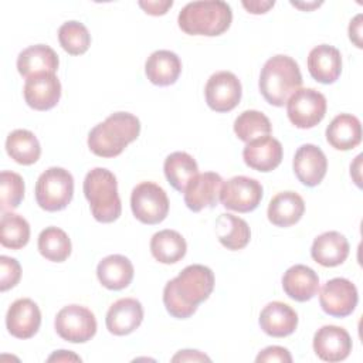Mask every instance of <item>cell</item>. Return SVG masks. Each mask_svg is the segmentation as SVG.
I'll return each instance as SVG.
<instances>
[{"label":"cell","instance_id":"cell-1","mask_svg":"<svg viewBox=\"0 0 363 363\" xmlns=\"http://www.w3.org/2000/svg\"><path fill=\"white\" fill-rule=\"evenodd\" d=\"M214 282V274L208 267L201 264L187 265L164 285L163 303L166 311L177 319L190 318L197 306L208 299Z\"/></svg>","mask_w":363,"mask_h":363},{"label":"cell","instance_id":"cell-2","mask_svg":"<svg viewBox=\"0 0 363 363\" xmlns=\"http://www.w3.org/2000/svg\"><path fill=\"white\" fill-rule=\"evenodd\" d=\"M140 133V121L129 112H115L88 133V147L99 157L119 156Z\"/></svg>","mask_w":363,"mask_h":363},{"label":"cell","instance_id":"cell-3","mask_svg":"<svg viewBox=\"0 0 363 363\" xmlns=\"http://www.w3.org/2000/svg\"><path fill=\"white\" fill-rule=\"evenodd\" d=\"M302 85L298 62L288 55H274L262 67L259 74V92L274 106H284L291 95Z\"/></svg>","mask_w":363,"mask_h":363},{"label":"cell","instance_id":"cell-4","mask_svg":"<svg viewBox=\"0 0 363 363\" xmlns=\"http://www.w3.org/2000/svg\"><path fill=\"white\" fill-rule=\"evenodd\" d=\"M233 21L230 4L221 0L187 3L179 13L177 23L182 31L190 35L216 37L225 33Z\"/></svg>","mask_w":363,"mask_h":363},{"label":"cell","instance_id":"cell-5","mask_svg":"<svg viewBox=\"0 0 363 363\" xmlns=\"http://www.w3.org/2000/svg\"><path fill=\"white\" fill-rule=\"evenodd\" d=\"M84 194L94 218L99 223H113L122 211L115 174L105 167L89 170L84 179Z\"/></svg>","mask_w":363,"mask_h":363},{"label":"cell","instance_id":"cell-6","mask_svg":"<svg viewBox=\"0 0 363 363\" xmlns=\"http://www.w3.org/2000/svg\"><path fill=\"white\" fill-rule=\"evenodd\" d=\"M74 196V177L62 167H48L35 183L37 204L45 211L64 210Z\"/></svg>","mask_w":363,"mask_h":363},{"label":"cell","instance_id":"cell-7","mask_svg":"<svg viewBox=\"0 0 363 363\" xmlns=\"http://www.w3.org/2000/svg\"><path fill=\"white\" fill-rule=\"evenodd\" d=\"M130 208L136 220L143 224H159L169 213L166 191L153 182L139 183L130 194Z\"/></svg>","mask_w":363,"mask_h":363},{"label":"cell","instance_id":"cell-8","mask_svg":"<svg viewBox=\"0 0 363 363\" xmlns=\"http://www.w3.org/2000/svg\"><path fill=\"white\" fill-rule=\"evenodd\" d=\"M286 113L299 129L316 126L326 113V98L313 88H299L286 102Z\"/></svg>","mask_w":363,"mask_h":363},{"label":"cell","instance_id":"cell-9","mask_svg":"<svg viewBox=\"0 0 363 363\" xmlns=\"http://www.w3.org/2000/svg\"><path fill=\"white\" fill-rule=\"evenodd\" d=\"M55 330L58 336L71 343H85L96 333L95 315L85 306H64L55 316Z\"/></svg>","mask_w":363,"mask_h":363},{"label":"cell","instance_id":"cell-10","mask_svg":"<svg viewBox=\"0 0 363 363\" xmlns=\"http://www.w3.org/2000/svg\"><path fill=\"white\" fill-rule=\"evenodd\" d=\"M262 186L258 180L247 176H234L221 186L220 201L227 210L250 213L262 200Z\"/></svg>","mask_w":363,"mask_h":363},{"label":"cell","instance_id":"cell-11","mask_svg":"<svg viewBox=\"0 0 363 363\" xmlns=\"http://www.w3.org/2000/svg\"><path fill=\"white\" fill-rule=\"evenodd\" d=\"M357 288L346 278H332L326 281L319 294L320 308L333 318L349 316L357 306Z\"/></svg>","mask_w":363,"mask_h":363},{"label":"cell","instance_id":"cell-12","mask_svg":"<svg viewBox=\"0 0 363 363\" xmlns=\"http://www.w3.org/2000/svg\"><path fill=\"white\" fill-rule=\"evenodd\" d=\"M241 82L230 71L213 74L206 84L204 95L210 109L216 112H230L241 101Z\"/></svg>","mask_w":363,"mask_h":363},{"label":"cell","instance_id":"cell-13","mask_svg":"<svg viewBox=\"0 0 363 363\" xmlns=\"http://www.w3.org/2000/svg\"><path fill=\"white\" fill-rule=\"evenodd\" d=\"M24 99L35 111H48L54 108L61 98V82L52 72L35 74L26 79Z\"/></svg>","mask_w":363,"mask_h":363},{"label":"cell","instance_id":"cell-14","mask_svg":"<svg viewBox=\"0 0 363 363\" xmlns=\"http://www.w3.org/2000/svg\"><path fill=\"white\" fill-rule=\"evenodd\" d=\"M221 186L223 179L218 173L206 172L194 176L183 191L186 206L194 213L216 207L220 200Z\"/></svg>","mask_w":363,"mask_h":363},{"label":"cell","instance_id":"cell-15","mask_svg":"<svg viewBox=\"0 0 363 363\" xmlns=\"http://www.w3.org/2000/svg\"><path fill=\"white\" fill-rule=\"evenodd\" d=\"M41 325V312L38 305L30 298L14 301L6 315V326L11 336L17 339L33 337Z\"/></svg>","mask_w":363,"mask_h":363},{"label":"cell","instance_id":"cell-16","mask_svg":"<svg viewBox=\"0 0 363 363\" xmlns=\"http://www.w3.org/2000/svg\"><path fill=\"white\" fill-rule=\"evenodd\" d=\"M313 350L325 362H342L352 352V337L340 326L325 325L313 336Z\"/></svg>","mask_w":363,"mask_h":363},{"label":"cell","instance_id":"cell-17","mask_svg":"<svg viewBox=\"0 0 363 363\" xmlns=\"http://www.w3.org/2000/svg\"><path fill=\"white\" fill-rule=\"evenodd\" d=\"M292 166L295 176L303 186L315 187L326 174L328 159L320 147L312 143H305L295 152Z\"/></svg>","mask_w":363,"mask_h":363},{"label":"cell","instance_id":"cell-18","mask_svg":"<svg viewBox=\"0 0 363 363\" xmlns=\"http://www.w3.org/2000/svg\"><path fill=\"white\" fill-rule=\"evenodd\" d=\"M282 156L284 149L281 142L269 135L248 142L242 150L244 163L262 173L277 169L282 162Z\"/></svg>","mask_w":363,"mask_h":363},{"label":"cell","instance_id":"cell-19","mask_svg":"<svg viewBox=\"0 0 363 363\" xmlns=\"http://www.w3.org/2000/svg\"><path fill=\"white\" fill-rule=\"evenodd\" d=\"M143 320V306L135 298H121L106 312V329L116 336H125L136 330Z\"/></svg>","mask_w":363,"mask_h":363},{"label":"cell","instance_id":"cell-20","mask_svg":"<svg viewBox=\"0 0 363 363\" xmlns=\"http://www.w3.org/2000/svg\"><path fill=\"white\" fill-rule=\"evenodd\" d=\"M308 71L320 84H333L342 72L340 51L329 44H320L311 50L308 55Z\"/></svg>","mask_w":363,"mask_h":363},{"label":"cell","instance_id":"cell-21","mask_svg":"<svg viewBox=\"0 0 363 363\" xmlns=\"http://www.w3.org/2000/svg\"><path fill=\"white\" fill-rule=\"evenodd\" d=\"M258 322L268 336L285 337L295 332L298 326V313L289 305L274 301L264 306Z\"/></svg>","mask_w":363,"mask_h":363},{"label":"cell","instance_id":"cell-22","mask_svg":"<svg viewBox=\"0 0 363 363\" xmlns=\"http://www.w3.org/2000/svg\"><path fill=\"white\" fill-rule=\"evenodd\" d=\"M284 292L296 302H306L312 299L319 291L318 274L302 264L292 265L282 277Z\"/></svg>","mask_w":363,"mask_h":363},{"label":"cell","instance_id":"cell-23","mask_svg":"<svg viewBox=\"0 0 363 363\" xmlns=\"http://www.w3.org/2000/svg\"><path fill=\"white\" fill-rule=\"evenodd\" d=\"M311 255L322 267H337L349 255V242L339 231H326L313 240Z\"/></svg>","mask_w":363,"mask_h":363},{"label":"cell","instance_id":"cell-24","mask_svg":"<svg viewBox=\"0 0 363 363\" xmlns=\"http://www.w3.org/2000/svg\"><path fill=\"white\" fill-rule=\"evenodd\" d=\"M58 55L57 52L45 45L35 44L24 48L17 57V69L26 79L41 72H52L58 69Z\"/></svg>","mask_w":363,"mask_h":363},{"label":"cell","instance_id":"cell-25","mask_svg":"<svg viewBox=\"0 0 363 363\" xmlns=\"http://www.w3.org/2000/svg\"><path fill=\"white\" fill-rule=\"evenodd\" d=\"M182 72V61L176 52L157 50L152 52L145 62L147 79L157 86H167L177 81Z\"/></svg>","mask_w":363,"mask_h":363},{"label":"cell","instance_id":"cell-26","mask_svg":"<svg viewBox=\"0 0 363 363\" xmlns=\"http://www.w3.org/2000/svg\"><path fill=\"white\" fill-rule=\"evenodd\" d=\"M305 213L303 199L295 191H281L275 194L267 210L269 223L277 227H289L296 224Z\"/></svg>","mask_w":363,"mask_h":363},{"label":"cell","instance_id":"cell-27","mask_svg":"<svg viewBox=\"0 0 363 363\" xmlns=\"http://www.w3.org/2000/svg\"><path fill=\"white\" fill-rule=\"evenodd\" d=\"M133 265L130 259L121 254H112L102 258L96 267V277L102 286L111 291L126 288L133 279Z\"/></svg>","mask_w":363,"mask_h":363},{"label":"cell","instance_id":"cell-28","mask_svg":"<svg viewBox=\"0 0 363 363\" xmlns=\"http://www.w3.org/2000/svg\"><path fill=\"white\" fill-rule=\"evenodd\" d=\"M326 140L336 150L354 149L362 142L360 121L350 113H340L326 128Z\"/></svg>","mask_w":363,"mask_h":363},{"label":"cell","instance_id":"cell-29","mask_svg":"<svg viewBox=\"0 0 363 363\" xmlns=\"http://www.w3.org/2000/svg\"><path fill=\"white\" fill-rule=\"evenodd\" d=\"M216 234L223 247L231 251L242 250L251 238V230L245 220L224 213L216 220Z\"/></svg>","mask_w":363,"mask_h":363},{"label":"cell","instance_id":"cell-30","mask_svg":"<svg viewBox=\"0 0 363 363\" xmlns=\"http://www.w3.org/2000/svg\"><path fill=\"white\" fill-rule=\"evenodd\" d=\"M187 251L183 235L174 230H162L153 234L150 240V252L162 264L179 262Z\"/></svg>","mask_w":363,"mask_h":363},{"label":"cell","instance_id":"cell-31","mask_svg":"<svg viewBox=\"0 0 363 363\" xmlns=\"http://www.w3.org/2000/svg\"><path fill=\"white\" fill-rule=\"evenodd\" d=\"M7 155L23 166H30L40 159L41 146L37 136L27 129H16L6 139Z\"/></svg>","mask_w":363,"mask_h":363},{"label":"cell","instance_id":"cell-32","mask_svg":"<svg viewBox=\"0 0 363 363\" xmlns=\"http://www.w3.org/2000/svg\"><path fill=\"white\" fill-rule=\"evenodd\" d=\"M163 170L170 186L183 193L190 180L199 174V166L193 156L186 152L170 153L163 163Z\"/></svg>","mask_w":363,"mask_h":363},{"label":"cell","instance_id":"cell-33","mask_svg":"<svg viewBox=\"0 0 363 363\" xmlns=\"http://www.w3.org/2000/svg\"><path fill=\"white\" fill-rule=\"evenodd\" d=\"M37 247L40 254L52 262H64L71 254V240L58 227L44 228L38 235Z\"/></svg>","mask_w":363,"mask_h":363},{"label":"cell","instance_id":"cell-34","mask_svg":"<svg viewBox=\"0 0 363 363\" xmlns=\"http://www.w3.org/2000/svg\"><path fill=\"white\" fill-rule=\"evenodd\" d=\"M30 240V224L27 220L11 211H6L0 221V242L6 248L20 250Z\"/></svg>","mask_w":363,"mask_h":363},{"label":"cell","instance_id":"cell-35","mask_svg":"<svg viewBox=\"0 0 363 363\" xmlns=\"http://www.w3.org/2000/svg\"><path fill=\"white\" fill-rule=\"evenodd\" d=\"M272 130L269 119L259 111L250 109L241 112L234 121V132L237 138L245 143L269 135Z\"/></svg>","mask_w":363,"mask_h":363},{"label":"cell","instance_id":"cell-36","mask_svg":"<svg viewBox=\"0 0 363 363\" xmlns=\"http://www.w3.org/2000/svg\"><path fill=\"white\" fill-rule=\"evenodd\" d=\"M58 41L68 54L81 55L91 45V34L82 23L69 20L58 28Z\"/></svg>","mask_w":363,"mask_h":363},{"label":"cell","instance_id":"cell-37","mask_svg":"<svg viewBox=\"0 0 363 363\" xmlns=\"http://www.w3.org/2000/svg\"><path fill=\"white\" fill-rule=\"evenodd\" d=\"M24 197V180L18 173L3 170L0 174V208L3 213L17 208Z\"/></svg>","mask_w":363,"mask_h":363},{"label":"cell","instance_id":"cell-38","mask_svg":"<svg viewBox=\"0 0 363 363\" xmlns=\"http://www.w3.org/2000/svg\"><path fill=\"white\" fill-rule=\"evenodd\" d=\"M21 278V267L16 258L0 257V291L6 292L16 286Z\"/></svg>","mask_w":363,"mask_h":363},{"label":"cell","instance_id":"cell-39","mask_svg":"<svg viewBox=\"0 0 363 363\" xmlns=\"http://www.w3.org/2000/svg\"><path fill=\"white\" fill-rule=\"evenodd\" d=\"M255 362L264 363V362H278V363H291L292 356L286 347L282 346H268L262 349L257 357Z\"/></svg>","mask_w":363,"mask_h":363},{"label":"cell","instance_id":"cell-40","mask_svg":"<svg viewBox=\"0 0 363 363\" xmlns=\"http://www.w3.org/2000/svg\"><path fill=\"white\" fill-rule=\"evenodd\" d=\"M139 6L145 10V13L150 16H163L167 13V10L173 6L172 0H164V1H139Z\"/></svg>","mask_w":363,"mask_h":363},{"label":"cell","instance_id":"cell-41","mask_svg":"<svg viewBox=\"0 0 363 363\" xmlns=\"http://www.w3.org/2000/svg\"><path fill=\"white\" fill-rule=\"evenodd\" d=\"M204 360L210 362V357L199 350H190V349L180 350L172 357V362H204Z\"/></svg>","mask_w":363,"mask_h":363},{"label":"cell","instance_id":"cell-42","mask_svg":"<svg viewBox=\"0 0 363 363\" xmlns=\"http://www.w3.org/2000/svg\"><path fill=\"white\" fill-rule=\"evenodd\" d=\"M349 38L357 47L362 48V14H357L349 24Z\"/></svg>","mask_w":363,"mask_h":363},{"label":"cell","instance_id":"cell-43","mask_svg":"<svg viewBox=\"0 0 363 363\" xmlns=\"http://www.w3.org/2000/svg\"><path fill=\"white\" fill-rule=\"evenodd\" d=\"M275 1H259V0H255V1H242V6L245 7V10L248 13H252V14H264L267 13L271 7H274Z\"/></svg>","mask_w":363,"mask_h":363},{"label":"cell","instance_id":"cell-44","mask_svg":"<svg viewBox=\"0 0 363 363\" xmlns=\"http://www.w3.org/2000/svg\"><path fill=\"white\" fill-rule=\"evenodd\" d=\"M47 360L48 362H81V357L69 350H57Z\"/></svg>","mask_w":363,"mask_h":363},{"label":"cell","instance_id":"cell-45","mask_svg":"<svg viewBox=\"0 0 363 363\" xmlns=\"http://www.w3.org/2000/svg\"><path fill=\"white\" fill-rule=\"evenodd\" d=\"M291 4L292 6H295V7H299V9H312V7H318V6H320L322 3H312V4H302V3H292L291 1Z\"/></svg>","mask_w":363,"mask_h":363}]
</instances>
